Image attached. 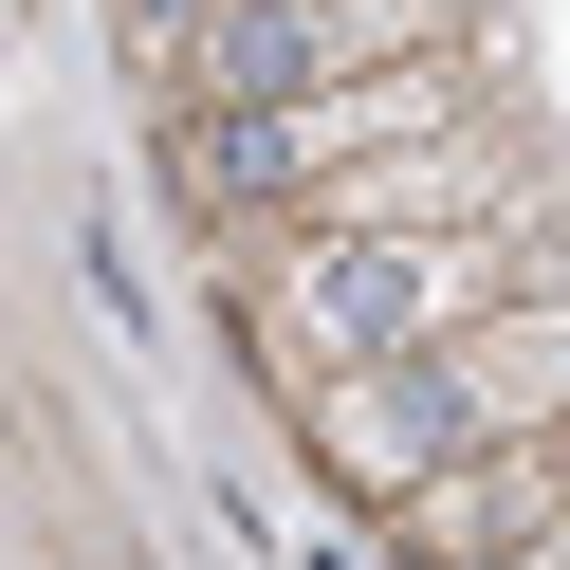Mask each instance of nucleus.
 I'll use <instances>...</instances> for the list:
<instances>
[{"label":"nucleus","instance_id":"1","mask_svg":"<svg viewBox=\"0 0 570 570\" xmlns=\"http://www.w3.org/2000/svg\"><path fill=\"white\" fill-rule=\"evenodd\" d=\"M479 56H386V75H332V92H276V111H203L166 129V185L203 203V222H295L313 185H350V166L423 148V129H479Z\"/></svg>","mask_w":570,"mask_h":570},{"label":"nucleus","instance_id":"2","mask_svg":"<svg viewBox=\"0 0 570 570\" xmlns=\"http://www.w3.org/2000/svg\"><path fill=\"white\" fill-rule=\"evenodd\" d=\"M479 0H129V56H148L166 129L203 111H276V92L386 75V56H460Z\"/></svg>","mask_w":570,"mask_h":570},{"label":"nucleus","instance_id":"3","mask_svg":"<svg viewBox=\"0 0 570 570\" xmlns=\"http://www.w3.org/2000/svg\"><path fill=\"white\" fill-rule=\"evenodd\" d=\"M276 405H295V442H313V479L332 497H423L460 460V405H442V368H423V350H386V368H313V386H276Z\"/></svg>","mask_w":570,"mask_h":570},{"label":"nucleus","instance_id":"4","mask_svg":"<svg viewBox=\"0 0 570 570\" xmlns=\"http://www.w3.org/2000/svg\"><path fill=\"white\" fill-rule=\"evenodd\" d=\"M552 515H570V423H552V442H479V460H442L423 497H386V552H405V570H515Z\"/></svg>","mask_w":570,"mask_h":570},{"label":"nucleus","instance_id":"5","mask_svg":"<svg viewBox=\"0 0 570 570\" xmlns=\"http://www.w3.org/2000/svg\"><path fill=\"white\" fill-rule=\"evenodd\" d=\"M423 368H442V405H460V460L479 442H552L570 423V295H497L479 332H442Z\"/></svg>","mask_w":570,"mask_h":570},{"label":"nucleus","instance_id":"6","mask_svg":"<svg viewBox=\"0 0 570 570\" xmlns=\"http://www.w3.org/2000/svg\"><path fill=\"white\" fill-rule=\"evenodd\" d=\"M515 570H570V515H552V533H533V552H515Z\"/></svg>","mask_w":570,"mask_h":570}]
</instances>
